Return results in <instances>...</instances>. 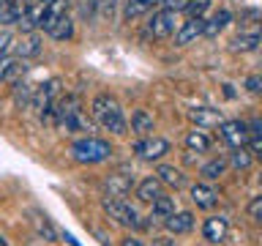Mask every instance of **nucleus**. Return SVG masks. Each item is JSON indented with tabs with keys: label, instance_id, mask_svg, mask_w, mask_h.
Segmentation results:
<instances>
[{
	"label": "nucleus",
	"instance_id": "1",
	"mask_svg": "<svg viewBox=\"0 0 262 246\" xmlns=\"http://www.w3.org/2000/svg\"><path fill=\"white\" fill-rule=\"evenodd\" d=\"M90 112H93V120L98 123V126L106 129V131H112V134H126V131H128L123 107L118 104V98L110 96V93L96 96L93 104H90Z\"/></svg>",
	"mask_w": 262,
	"mask_h": 246
},
{
	"label": "nucleus",
	"instance_id": "2",
	"mask_svg": "<svg viewBox=\"0 0 262 246\" xmlns=\"http://www.w3.org/2000/svg\"><path fill=\"white\" fill-rule=\"evenodd\" d=\"M112 156V145L98 137H82L71 145V159L79 164H101Z\"/></svg>",
	"mask_w": 262,
	"mask_h": 246
},
{
	"label": "nucleus",
	"instance_id": "3",
	"mask_svg": "<svg viewBox=\"0 0 262 246\" xmlns=\"http://www.w3.org/2000/svg\"><path fill=\"white\" fill-rule=\"evenodd\" d=\"M101 208H104V213L110 219H115L118 224H123V227H139L142 221H139V213H137V208L131 202H126V200H115V197H106V200L101 202Z\"/></svg>",
	"mask_w": 262,
	"mask_h": 246
},
{
	"label": "nucleus",
	"instance_id": "4",
	"mask_svg": "<svg viewBox=\"0 0 262 246\" xmlns=\"http://www.w3.org/2000/svg\"><path fill=\"white\" fill-rule=\"evenodd\" d=\"M134 153L142 161H161L169 153V142L164 137H142L139 142H134Z\"/></svg>",
	"mask_w": 262,
	"mask_h": 246
},
{
	"label": "nucleus",
	"instance_id": "5",
	"mask_svg": "<svg viewBox=\"0 0 262 246\" xmlns=\"http://www.w3.org/2000/svg\"><path fill=\"white\" fill-rule=\"evenodd\" d=\"M69 11V0H47V3H41V14H38V30L49 33L55 28L57 22L66 16Z\"/></svg>",
	"mask_w": 262,
	"mask_h": 246
},
{
	"label": "nucleus",
	"instance_id": "6",
	"mask_svg": "<svg viewBox=\"0 0 262 246\" xmlns=\"http://www.w3.org/2000/svg\"><path fill=\"white\" fill-rule=\"evenodd\" d=\"M147 30H150L156 38L172 36V33L178 30V14H175V11H167V8H161V11L153 14V19L147 22Z\"/></svg>",
	"mask_w": 262,
	"mask_h": 246
},
{
	"label": "nucleus",
	"instance_id": "7",
	"mask_svg": "<svg viewBox=\"0 0 262 246\" xmlns=\"http://www.w3.org/2000/svg\"><path fill=\"white\" fill-rule=\"evenodd\" d=\"M219 129L229 148H243L246 139H249V123H243V120H224Z\"/></svg>",
	"mask_w": 262,
	"mask_h": 246
},
{
	"label": "nucleus",
	"instance_id": "8",
	"mask_svg": "<svg viewBox=\"0 0 262 246\" xmlns=\"http://www.w3.org/2000/svg\"><path fill=\"white\" fill-rule=\"evenodd\" d=\"M188 118H191L196 129H213L224 123L221 110H213V107H194V110H188Z\"/></svg>",
	"mask_w": 262,
	"mask_h": 246
},
{
	"label": "nucleus",
	"instance_id": "9",
	"mask_svg": "<svg viewBox=\"0 0 262 246\" xmlns=\"http://www.w3.org/2000/svg\"><path fill=\"white\" fill-rule=\"evenodd\" d=\"M202 30H205V16H194V19L183 22V25L175 30V44H178V47L194 44V41L202 36Z\"/></svg>",
	"mask_w": 262,
	"mask_h": 246
},
{
	"label": "nucleus",
	"instance_id": "10",
	"mask_svg": "<svg viewBox=\"0 0 262 246\" xmlns=\"http://www.w3.org/2000/svg\"><path fill=\"white\" fill-rule=\"evenodd\" d=\"M227 230H229V224H227L224 216H210L202 227V235H205V241H210V243H221L227 238Z\"/></svg>",
	"mask_w": 262,
	"mask_h": 246
},
{
	"label": "nucleus",
	"instance_id": "11",
	"mask_svg": "<svg viewBox=\"0 0 262 246\" xmlns=\"http://www.w3.org/2000/svg\"><path fill=\"white\" fill-rule=\"evenodd\" d=\"M191 200L196 202V208L210 211L213 205H216L219 194H216V189L208 186V183H194V186H191Z\"/></svg>",
	"mask_w": 262,
	"mask_h": 246
},
{
	"label": "nucleus",
	"instance_id": "12",
	"mask_svg": "<svg viewBox=\"0 0 262 246\" xmlns=\"http://www.w3.org/2000/svg\"><path fill=\"white\" fill-rule=\"evenodd\" d=\"M159 194H164V183H161L156 175L145 178L142 183L137 186V200H139V202H153Z\"/></svg>",
	"mask_w": 262,
	"mask_h": 246
},
{
	"label": "nucleus",
	"instance_id": "13",
	"mask_svg": "<svg viewBox=\"0 0 262 246\" xmlns=\"http://www.w3.org/2000/svg\"><path fill=\"white\" fill-rule=\"evenodd\" d=\"M229 19H232V14H229L227 8L216 11V14L210 16V19H205V30H202V36H205V38H216L219 33L229 25Z\"/></svg>",
	"mask_w": 262,
	"mask_h": 246
},
{
	"label": "nucleus",
	"instance_id": "14",
	"mask_svg": "<svg viewBox=\"0 0 262 246\" xmlns=\"http://www.w3.org/2000/svg\"><path fill=\"white\" fill-rule=\"evenodd\" d=\"M164 224H167L169 233L183 235V233H191V227H194V216H191L188 211H180V213H172L169 219H164Z\"/></svg>",
	"mask_w": 262,
	"mask_h": 246
},
{
	"label": "nucleus",
	"instance_id": "15",
	"mask_svg": "<svg viewBox=\"0 0 262 246\" xmlns=\"http://www.w3.org/2000/svg\"><path fill=\"white\" fill-rule=\"evenodd\" d=\"M104 189H106V194L115 197V200H123L128 192H131V178L126 175H110L104 180Z\"/></svg>",
	"mask_w": 262,
	"mask_h": 246
},
{
	"label": "nucleus",
	"instance_id": "16",
	"mask_svg": "<svg viewBox=\"0 0 262 246\" xmlns=\"http://www.w3.org/2000/svg\"><path fill=\"white\" fill-rule=\"evenodd\" d=\"M153 129H156V120H153V115H150V112L137 110L134 115H131V131H137L139 137H150V134H153Z\"/></svg>",
	"mask_w": 262,
	"mask_h": 246
},
{
	"label": "nucleus",
	"instance_id": "17",
	"mask_svg": "<svg viewBox=\"0 0 262 246\" xmlns=\"http://www.w3.org/2000/svg\"><path fill=\"white\" fill-rule=\"evenodd\" d=\"M156 178H159L164 186H172V189H180V186H186V175H183L180 170L169 167V164H161V167L156 170Z\"/></svg>",
	"mask_w": 262,
	"mask_h": 246
},
{
	"label": "nucleus",
	"instance_id": "18",
	"mask_svg": "<svg viewBox=\"0 0 262 246\" xmlns=\"http://www.w3.org/2000/svg\"><path fill=\"white\" fill-rule=\"evenodd\" d=\"M186 148L194 153H205V151H210V137L202 129H191V131H186Z\"/></svg>",
	"mask_w": 262,
	"mask_h": 246
},
{
	"label": "nucleus",
	"instance_id": "19",
	"mask_svg": "<svg viewBox=\"0 0 262 246\" xmlns=\"http://www.w3.org/2000/svg\"><path fill=\"white\" fill-rule=\"evenodd\" d=\"M172 213H175V200H172V197L159 194V197L150 202V216H153V219H169Z\"/></svg>",
	"mask_w": 262,
	"mask_h": 246
},
{
	"label": "nucleus",
	"instance_id": "20",
	"mask_svg": "<svg viewBox=\"0 0 262 246\" xmlns=\"http://www.w3.org/2000/svg\"><path fill=\"white\" fill-rule=\"evenodd\" d=\"M156 3H161V0H126V6H123V16L126 19H137V16L147 14Z\"/></svg>",
	"mask_w": 262,
	"mask_h": 246
},
{
	"label": "nucleus",
	"instance_id": "21",
	"mask_svg": "<svg viewBox=\"0 0 262 246\" xmlns=\"http://www.w3.org/2000/svg\"><path fill=\"white\" fill-rule=\"evenodd\" d=\"M202 178L205 180H219L227 172V159H210L208 164H202Z\"/></svg>",
	"mask_w": 262,
	"mask_h": 246
},
{
	"label": "nucleus",
	"instance_id": "22",
	"mask_svg": "<svg viewBox=\"0 0 262 246\" xmlns=\"http://www.w3.org/2000/svg\"><path fill=\"white\" fill-rule=\"evenodd\" d=\"M259 47V38L251 36V33H243V36H235L232 44H229V49L232 52H254V49Z\"/></svg>",
	"mask_w": 262,
	"mask_h": 246
},
{
	"label": "nucleus",
	"instance_id": "23",
	"mask_svg": "<svg viewBox=\"0 0 262 246\" xmlns=\"http://www.w3.org/2000/svg\"><path fill=\"white\" fill-rule=\"evenodd\" d=\"M47 36H52L55 41H69V38L74 36V22H71V16L66 14L63 19H60V22H57V25H55L52 30L47 33Z\"/></svg>",
	"mask_w": 262,
	"mask_h": 246
},
{
	"label": "nucleus",
	"instance_id": "24",
	"mask_svg": "<svg viewBox=\"0 0 262 246\" xmlns=\"http://www.w3.org/2000/svg\"><path fill=\"white\" fill-rule=\"evenodd\" d=\"M251 159H254V153L249 151V148H232V153H229V161L227 164H232L235 170H246L251 164Z\"/></svg>",
	"mask_w": 262,
	"mask_h": 246
},
{
	"label": "nucleus",
	"instance_id": "25",
	"mask_svg": "<svg viewBox=\"0 0 262 246\" xmlns=\"http://www.w3.org/2000/svg\"><path fill=\"white\" fill-rule=\"evenodd\" d=\"M33 90H36V88H30L28 82H16V85H14V101H16V107L33 104Z\"/></svg>",
	"mask_w": 262,
	"mask_h": 246
},
{
	"label": "nucleus",
	"instance_id": "26",
	"mask_svg": "<svg viewBox=\"0 0 262 246\" xmlns=\"http://www.w3.org/2000/svg\"><path fill=\"white\" fill-rule=\"evenodd\" d=\"M208 8H210V0H188L183 11L188 14V19H194V16H205Z\"/></svg>",
	"mask_w": 262,
	"mask_h": 246
},
{
	"label": "nucleus",
	"instance_id": "27",
	"mask_svg": "<svg viewBox=\"0 0 262 246\" xmlns=\"http://www.w3.org/2000/svg\"><path fill=\"white\" fill-rule=\"evenodd\" d=\"M38 38L36 36H28L25 41H19V57L25 60V57H30V55H38Z\"/></svg>",
	"mask_w": 262,
	"mask_h": 246
},
{
	"label": "nucleus",
	"instance_id": "28",
	"mask_svg": "<svg viewBox=\"0 0 262 246\" xmlns=\"http://www.w3.org/2000/svg\"><path fill=\"white\" fill-rule=\"evenodd\" d=\"M249 216L262 224V197H254V200L249 202Z\"/></svg>",
	"mask_w": 262,
	"mask_h": 246
},
{
	"label": "nucleus",
	"instance_id": "29",
	"mask_svg": "<svg viewBox=\"0 0 262 246\" xmlns=\"http://www.w3.org/2000/svg\"><path fill=\"white\" fill-rule=\"evenodd\" d=\"M246 148H249L251 153L262 156V137H257V134H249V139H246Z\"/></svg>",
	"mask_w": 262,
	"mask_h": 246
},
{
	"label": "nucleus",
	"instance_id": "30",
	"mask_svg": "<svg viewBox=\"0 0 262 246\" xmlns=\"http://www.w3.org/2000/svg\"><path fill=\"white\" fill-rule=\"evenodd\" d=\"M186 3H188V0H161V6L164 8H167V11H183V8H186Z\"/></svg>",
	"mask_w": 262,
	"mask_h": 246
},
{
	"label": "nucleus",
	"instance_id": "31",
	"mask_svg": "<svg viewBox=\"0 0 262 246\" xmlns=\"http://www.w3.org/2000/svg\"><path fill=\"white\" fill-rule=\"evenodd\" d=\"M246 88H249L251 93H259V90H262V77H259V74H251V77L246 79Z\"/></svg>",
	"mask_w": 262,
	"mask_h": 246
},
{
	"label": "nucleus",
	"instance_id": "32",
	"mask_svg": "<svg viewBox=\"0 0 262 246\" xmlns=\"http://www.w3.org/2000/svg\"><path fill=\"white\" fill-rule=\"evenodd\" d=\"M11 63H14V57H0V82L8 79V71H11Z\"/></svg>",
	"mask_w": 262,
	"mask_h": 246
},
{
	"label": "nucleus",
	"instance_id": "33",
	"mask_svg": "<svg viewBox=\"0 0 262 246\" xmlns=\"http://www.w3.org/2000/svg\"><path fill=\"white\" fill-rule=\"evenodd\" d=\"M8 47H11V33H0V57H6V52H8Z\"/></svg>",
	"mask_w": 262,
	"mask_h": 246
},
{
	"label": "nucleus",
	"instance_id": "34",
	"mask_svg": "<svg viewBox=\"0 0 262 246\" xmlns=\"http://www.w3.org/2000/svg\"><path fill=\"white\" fill-rule=\"evenodd\" d=\"M38 233L41 235H47V241H55V230L49 227V221L44 219V221H38Z\"/></svg>",
	"mask_w": 262,
	"mask_h": 246
},
{
	"label": "nucleus",
	"instance_id": "35",
	"mask_svg": "<svg viewBox=\"0 0 262 246\" xmlns=\"http://www.w3.org/2000/svg\"><path fill=\"white\" fill-rule=\"evenodd\" d=\"M249 134L262 137V118H257V120H251V123H249Z\"/></svg>",
	"mask_w": 262,
	"mask_h": 246
},
{
	"label": "nucleus",
	"instance_id": "36",
	"mask_svg": "<svg viewBox=\"0 0 262 246\" xmlns=\"http://www.w3.org/2000/svg\"><path fill=\"white\" fill-rule=\"evenodd\" d=\"M120 246H142V243H139L137 238H123V241H120Z\"/></svg>",
	"mask_w": 262,
	"mask_h": 246
},
{
	"label": "nucleus",
	"instance_id": "37",
	"mask_svg": "<svg viewBox=\"0 0 262 246\" xmlns=\"http://www.w3.org/2000/svg\"><path fill=\"white\" fill-rule=\"evenodd\" d=\"M6 3H8V6H19V0H6Z\"/></svg>",
	"mask_w": 262,
	"mask_h": 246
},
{
	"label": "nucleus",
	"instance_id": "38",
	"mask_svg": "<svg viewBox=\"0 0 262 246\" xmlns=\"http://www.w3.org/2000/svg\"><path fill=\"white\" fill-rule=\"evenodd\" d=\"M28 3H47V0H28Z\"/></svg>",
	"mask_w": 262,
	"mask_h": 246
},
{
	"label": "nucleus",
	"instance_id": "39",
	"mask_svg": "<svg viewBox=\"0 0 262 246\" xmlns=\"http://www.w3.org/2000/svg\"><path fill=\"white\" fill-rule=\"evenodd\" d=\"M257 38H259V44H262V28H259V33H257Z\"/></svg>",
	"mask_w": 262,
	"mask_h": 246
},
{
	"label": "nucleus",
	"instance_id": "40",
	"mask_svg": "<svg viewBox=\"0 0 262 246\" xmlns=\"http://www.w3.org/2000/svg\"><path fill=\"white\" fill-rule=\"evenodd\" d=\"M0 246H8V243H6V241H3V235H0Z\"/></svg>",
	"mask_w": 262,
	"mask_h": 246
},
{
	"label": "nucleus",
	"instance_id": "41",
	"mask_svg": "<svg viewBox=\"0 0 262 246\" xmlns=\"http://www.w3.org/2000/svg\"><path fill=\"white\" fill-rule=\"evenodd\" d=\"M259 183H262V172H259Z\"/></svg>",
	"mask_w": 262,
	"mask_h": 246
},
{
	"label": "nucleus",
	"instance_id": "42",
	"mask_svg": "<svg viewBox=\"0 0 262 246\" xmlns=\"http://www.w3.org/2000/svg\"><path fill=\"white\" fill-rule=\"evenodd\" d=\"M259 77H262V74H259Z\"/></svg>",
	"mask_w": 262,
	"mask_h": 246
}]
</instances>
